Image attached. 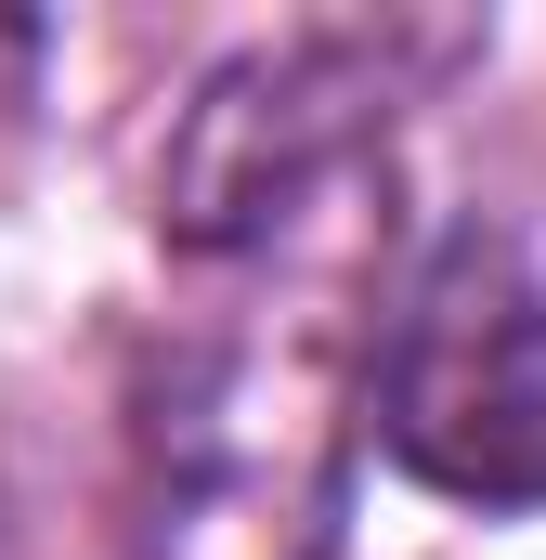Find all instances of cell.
I'll use <instances>...</instances> for the list:
<instances>
[{
	"instance_id": "cell-1",
	"label": "cell",
	"mask_w": 546,
	"mask_h": 560,
	"mask_svg": "<svg viewBox=\"0 0 546 560\" xmlns=\"http://www.w3.org/2000/svg\"><path fill=\"white\" fill-rule=\"evenodd\" d=\"M378 170L195 261L209 300L169 313L131 392V560H339L378 392Z\"/></svg>"
},
{
	"instance_id": "cell-2",
	"label": "cell",
	"mask_w": 546,
	"mask_h": 560,
	"mask_svg": "<svg viewBox=\"0 0 546 560\" xmlns=\"http://www.w3.org/2000/svg\"><path fill=\"white\" fill-rule=\"evenodd\" d=\"M468 52V26H299V39H261L235 52L182 131H169V170H156V222L182 261H222L273 222L325 209L339 183H365L391 156V118Z\"/></svg>"
},
{
	"instance_id": "cell-3",
	"label": "cell",
	"mask_w": 546,
	"mask_h": 560,
	"mask_svg": "<svg viewBox=\"0 0 546 560\" xmlns=\"http://www.w3.org/2000/svg\"><path fill=\"white\" fill-rule=\"evenodd\" d=\"M365 418L391 430L416 482L482 495V509H534L546 495V222L468 209L378 300Z\"/></svg>"
},
{
	"instance_id": "cell-4",
	"label": "cell",
	"mask_w": 546,
	"mask_h": 560,
	"mask_svg": "<svg viewBox=\"0 0 546 560\" xmlns=\"http://www.w3.org/2000/svg\"><path fill=\"white\" fill-rule=\"evenodd\" d=\"M39 66V26H0V105H13V79Z\"/></svg>"
}]
</instances>
